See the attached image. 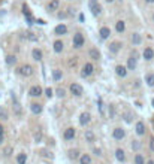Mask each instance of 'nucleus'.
Returning a JSON list of instances; mask_svg holds the SVG:
<instances>
[{
    "instance_id": "obj_1",
    "label": "nucleus",
    "mask_w": 154,
    "mask_h": 164,
    "mask_svg": "<svg viewBox=\"0 0 154 164\" xmlns=\"http://www.w3.org/2000/svg\"><path fill=\"white\" fill-rule=\"evenodd\" d=\"M85 45V36L83 32H76L72 36V48L73 49H81Z\"/></svg>"
},
{
    "instance_id": "obj_2",
    "label": "nucleus",
    "mask_w": 154,
    "mask_h": 164,
    "mask_svg": "<svg viewBox=\"0 0 154 164\" xmlns=\"http://www.w3.org/2000/svg\"><path fill=\"white\" fill-rule=\"evenodd\" d=\"M60 6H61V0H47L44 5L47 13H57L60 11Z\"/></svg>"
},
{
    "instance_id": "obj_3",
    "label": "nucleus",
    "mask_w": 154,
    "mask_h": 164,
    "mask_svg": "<svg viewBox=\"0 0 154 164\" xmlns=\"http://www.w3.org/2000/svg\"><path fill=\"white\" fill-rule=\"evenodd\" d=\"M35 73V67L32 64H21L17 67V75L23 76V78H30Z\"/></svg>"
},
{
    "instance_id": "obj_4",
    "label": "nucleus",
    "mask_w": 154,
    "mask_h": 164,
    "mask_svg": "<svg viewBox=\"0 0 154 164\" xmlns=\"http://www.w3.org/2000/svg\"><path fill=\"white\" fill-rule=\"evenodd\" d=\"M88 8H90V11L93 13V17H96V18L103 15V8H102L99 0H88Z\"/></svg>"
},
{
    "instance_id": "obj_5",
    "label": "nucleus",
    "mask_w": 154,
    "mask_h": 164,
    "mask_svg": "<svg viewBox=\"0 0 154 164\" xmlns=\"http://www.w3.org/2000/svg\"><path fill=\"white\" fill-rule=\"evenodd\" d=\"M94 70H96L94 64H93L91 61H87V63L83 66V69H81V78H83V79L90 78V76L94 73Z\"/></svg>"
},
{
    "instance_id": "obj_6",
    "label": "nucleus",
    "mask_w": 154,
    "mask_h": 164,
    "mask_svg": "<svg viewBox=\"0 0 154 164\" xmlns=\"http://www.w3.org/2000/svg\"><path fill=\"white\" fill-rule=\"evenodd\" d=\"M121 49H123V42H120V40H112L108 45V52L112 55H117Z\"/></svg>"
},
{
    "instance_id": "obj_7",
    "label": "nucleus",
    "mask_w": 154,
    "mask_h": 164,
    "mask_svg": "<svg viewBox=\"0 0 154 164\" xmlns=\"http://www.w3.org/2000/svg\"><path fill=\"white\" fill-rule=\"evenodd\" d=\"M42 94H44V88H42L39 84H35V85H32V87L29 88V95H30L32 99H39Z\"/></svg>"
},
{
    "instance_id": "obj_8",
    "label": "nucleus",
    "mask_w": 154,
    "mask_h": 164,
    "mask_svg": "<svg viewBox=\"0 0 154 164\" xmlns=\"http://www.w3.org/2000/svg\"><path fill=\"white\" fill-rule=\"evenodd\" d=\"M67 33H69V27L64 23H60L54 27V35L57 36V37H63V36H66Z\"/></svg>"
},
{
    "instance_id": "obj_9",
    "label": "nucleus",
    "mask_w": 154,
    "mask_h": 164,
    "mask_svg": "<svg viewBox=\"0 0 154 164\" xmlns=\"http://www.w3.org/2000/svg\"><path fill=\"white\" fill-rule=\"evenodd\" d=\"M111 36H112V30H111L109 25H100L99 27V37H100V40H108Z\"/></svg>"
},
{
    "instance_id": "obj_10",
    "label": "nucleus",
    "mask_w": 154,
    "mask_h": 164,
    "mask_svg": "<svg viewBox=\"0 0 154 164\" xmlns=\"http://www.w3.org/2000/svg\"><path fill=\"white\" fill-rule=\"evenodd\" d=\"M69 91H71L72 95H75V97H81L84 94V88L81 84H78V82H72L71 87H69Z\"/></svg>"
},
{
    "instance_id": "obj_11",
    "label": "nucleus",
    "mask_w": 154,
    "mask_h": 164,
    "mask_svg": "<svg viewBox=\"0 0 154 164\" xmlns=\"http://www.w3.org/2000/svg\"><path fill=\"white\" fill-rule=\"evenodd\" d=\"M126 67H127V70H136V67H138V54L136 52H132L129 55Z\"/></svg>"
},
{
    "instance_id": "obj_12",
    "label": "nucleus",
    "mask_w": 154,
    "mask_h": 164,
    "mask_svg": "<svg viewBox=\"0 0 154 164\" xmlns=\"http://www.w3.org/2000/svg\"><path fill=\"white\" fill-rule=\"evenodd\" d=\"M52 51H54L56 54H61V52L64 51V42H63L61 37H57V39L52 42Z\"/></svg>"
},
{
    "instance_id": "obj_13",
    "label": "nucleus",
    "mask_w": 154,
    "mask_h": 164,
    "mask_svg": "<svg viewBox=\"0 0 154 164\" xmlns=\"http://www.w3.org/2000/svg\"><path fill=\"white\" fill-rule=\"evenodd\" d=\"M112 137H114L115 140H123V139L126 137V131H124V129H121V127L114 129L112 130Z\"/></svg>"
},
{
    "instance_id": "obj_14",
    "label": "nucleus",
    "mask_w": 154,
    "mask_h": 164,
    "mask_svg": "<svg viewBox=\"0 0 154 164\" xmlns=\"http://www.w3.org/2000/svg\"><path fill=\"white\" fill-rule=\"evenodd\" d=\"M88 57L93 60V61H99V60L102 58V54H100V51H99L97 48L93 47L88 49Z\"/></svg>"
},
{
    "instance_id": "obj_15",
    "label": "nucleus",
    "mask_w": 154,
    "mask_h": 164,
    "mask_svg": "<svg viewBox=\"0 0 154 164\" xmlns=\"http://www.w3.org/2000/svg\"><path fill=\"white\" fill-rule=\"evenodd\" d=\"M127 73H129V70H127L126 66H123V64H117V66H115V75H117L118 78H121V79L126 78Z\"/></svg>"
},
{
    "instance_id": "obj_16",
    "label": "nucleus",
    "mask_w": 154,
    "mask_h": 164,
    "mask_svg": "<svg viewBox=\"0 0 154 164\" xmlns=\"http://www.w3.org/2000/svg\"><path fill=\"white\" fill-rule=\"evenodd\" d=\"M30 110H32L33 115H40L42 110H44V105L37 103V102H33V103H30Z\"/></svg>"
},
{
    "instance_id": "obj_17",
    "label": "nucleus",
    "mask_w": 154,
    "mask_h": 164,
    "mask_svg": "<svg viewBox=\"0 0 154 164\" xmlns=\"http://www.w3.org/2000/svg\"><path fill=\"white\" fill-rule=\"evenodd\" d=\"M12 102H13V115L15 117H23V107L20 105V102L12 95Z\"/></svg>"
},
{
    "instance_id": "obj_18",
    "label": "nucleus",
    "mask_w": 154,
    "mask_h": 164,
    "mask_svg": "<svg viewBox=\"0 0 154 164\" xmlns=\"http://www.w3.org/2000/svg\"><path fill=\"white\" fill-rule=\"evenodd\" d=\"M142 57L145 61H151L154 58V49L151 47H145L142 51Z\"/></svg>"
},
{
    "instance_id": "obj_19",
    "label": "nucleus",
    "mask_w": 154,
    "mask_h": 164,
    "mask_svg": "<svg viewBox=\"0 0 154 164\" xmlns=\"http://www.w3.org/2000/svg\"><path fill=\"white\" fill-rule=\"evenodd\" d=\"M130 43L133 45V47H139V45L142 43V36L139 35L138 32L132 33L130 35Z\"/></svg>"
},
{
    "instance_id": "obj_20",
    "label": "nucleus",
    "mask_w": 154,
    "mask_h": 164,
    "mask_svg": "<svg viewBox=\"0 0 154 164\" xmlns=\"http://www.w3.org/2000/svg\"><path fill=\"white\" fill-rule=\"evenodd\" d=\"M75 136H76V130L73 129V127L66 129L64 133H63V139L64 140H72V139H75Z\"/></svg>"
},
{
    "instance_id": "obj_21",
    "label": "nucleus",
    "mask_w": 154,
    "mask_h": 164,
    "mask_svg": "<svg viewBox=\"0 0 154 164\" xmlns=\"http://www.w3.org/2000/svg\"><path fill=\"white\" fill-rule=\"evenodd\" d=\"M32 58L35 60V61H42V58H44V51L37 47L33 48V49H32Z\"/></svg>"
},
{
    "instance_id": "obj_22",
    "label": "nucleus",
    "mask_w": 154,
    "mask_h": 164,
    "mask_svg": "<svg viewBox=\"0 0 154 164\" xmlns=\"http://www.w3.org/2000/svg\"><path fill=\"white\" fill-rule=\"evenodd\" d=\"M90 121H91V115H90V112H83L81 114V117H79V124L85 127V125H88L90 124Z\"/></svg>"
},
{
    "instance_id": "obj_23",
    "label": "nucleus",
    "mask_w": 154,
    "mask_h": 164,
    "mask_svg": "<svg viewBox=\"0 0 154 164\" xmlns=\"http://www.w3.org/2000/svg\"><path fill=\"white\" fill-rule=\"evenodd\" d=\"M115 32L118 35H123L126 32V21L124 20H117L115 21Z\"/></svg>"
},
{
    "instance_id": "obj_24",
    "label": "nucleus",
    "mask_w": 154,
    "mask_h": 164,
    "mask_svg": "<svg viewBox=\"0 0 154 164\" xmlns=\"http://www.w3.org/2000/svg\"><path fill=\"white\" fill-rule=\"evenodd\" d=\"M135 131H136V134H138V136H144V134H145V131H147V130H145V124H144L142 121H138V122H136V125H135Z\"/></svg>"
},
{
    "instance_id": "obj_25",
    "label": "nucleus",
    "mask_w": 154,
    "mask_h": 164,
    "mask_svg": "<svg viewBox=\"0 0 154 164\" xmlns=\"http://www.w3.org/2000/svg\"><path fill=\"white\" fill-rule=\"evenodd\" d=\"M5 63H6V66L13 67V66L17 64V55H15V54H8L6 58H5Z\"/></svg>"
},
{
    "instance_id": "obj_26",
    "label": "nucleus",
    "mask_w": 154,
    "mask_h": 164,
    "mask_svg": "<svg viewBox=\"0 0 154 164\" xmlns=\"http://www.w3.org/2000/svg\"><path fill=\"white\" fill-rule=\"evenodd\" d=\"M84 137H85V142H88V143H93L96 139L94 133H93L91 130H85V131H84Z\"/></svg>"
},
{
    "instance_id": "obj_27",
    "label": "nucleus",
    "mask_w": 154,
    "mask_h": 164,
    "mask_svg": "<svg viewBox=\"0 0 154 164\" xmlns=\"http://www.w3.org/2000/svg\"><path fill=\"white\" fill-rule=\"evenodd\" d=\"M115 158H117V160H118L120 163H124V161H126V152H124V151H123V149H117V151H115Z\"/></svg>"
},
{
    "instance_id": "obj_28",
    "label": "nucleus",
    "mask_w": 154,
    "mask_h": 164,
    "mask_svg": "<svg viewBox=\"0 0 154 164\" xmlns=\"http://www.w3.org/2000/svg\"><path fill=\"white\" fill-rule=\"evenodd\" d=\"M145 82H147V85L148 87H154V73H147L145 75Z\"/></svg>"
},
{
    "instance_id": "obj_29",
    "label": "nucleus",
    "mask_w": 154,
    "mask_h": 164,
    "mask_svg": "<svg viewBox=\"0 0 154 164\" xmlns=\"http://www.w3.org/2000/svg\"><path fill=\"white\" fill-rule=\"evenodd\" d=\"M79 164H91V157L88 154H83L79 157Z\"/></svg>"
},
{
    "instance_id": "obj_30",
    "label": "nucleus",
    "mask_w": 154,
    "mask_h": 164,
    "mask_svg": "<svg viewBox=\"0 0 154 164\" xmlns=\"http://www.w3.org/2000/svg\"><path fill=\"white\" fill-rule=\"evenodd\" d=\"M17 163L18 164H25L27 163V154L25 152H20L17 155Z\"/></svg>"
},
{
    "instance_id": "obj_31",
    "label": "nucleus",
    "mask_w": 154,
    "mask_h": 164,
    "mask_svg": "<svg viewBox=\"0 0 154 164\" xmlns=\"http://www.w3.org/2000/svg\"><path fill=\"white\" fill-rule=\"evenodd\" d=\"M61 78H63L61 69H54V70H52V79H54V81H60Z\"/></svg>"
},
{
    "instance_id": "obj_32",
    "label": "nucleus",
    "mask_w": 154,
    "mask_h": 164,
    "mask_svg": "<svg viewBox=\"0 0 154 164\" xmlns=\"http://www.w3.org/2000/svg\"><path fill=\"white\" fill-rule=\"evenodd\" d=\"M0 118H2L3 121L9 119V112H8V109L3 107V106H0Z\"/></svg>"
},
{
    "instance_id": "obj_33",
    "label": "nucleus",
    "mask_w": 154,
    "mask_h": 164,
    "mask_svg": "<svg viewBox=\"0 0 154 164\" xmlns=\"http://www.w3.org/2000/svg\"><path fill=\"white\" fill-rule=\"evenodd\" d=\"M133 163H135V164H145V158H144L142 154H136V155H135Z\"/></svg>"
},
{
    "instance_id": "obj_34",
    "label": "nucleus",
    "mask_w": 154,
    "mask_h": 164,
    "mask_svg": "<svg viewBox=\"0 0 154 164\" xmlns=\"http://www.w3.org/2000/svg\"><path fill=\"white\" fill-rule=\"evenodd\" d=\"M108 115H109V118H111V119H114V118H115V106H114V105L108 106Z\"/></svg>"
},
{
    "instance_id": "obj_35",
    "label": "nucleus",
    "mask_w": 154,
    "mask_h": 164,
    "mask_svg": "<svg viewBox=\"0 0 154 164\" xmlns=\"http://www.w3.org/2000/svg\"><path fill=\"white\" fill-rule=\"evenodd\" d=\"M69 157H71L72 160H78V158H79V151H78V149L69 151Z\"/></svg>"
},
{
    "instance_id": "obj_36",
    "label": "nucleus",
    "mask_w": 154,
    "mask_h": 164,
    "mask_svg": "<svg viewBox=\"0 0 154 164\" xmlns=\"http://www.w3.org/2000/svg\"><path fill=\"white\" fill-rule=\"evenodd\" d=\"M56 94L59 95L60 99H64V97H66V90H64V88H61V87H59V88L56 90Z\"/></svg>"
},
{
    "instance_id": "obj_37",
    "label": "nucleus",
    "mask_w": 154,
    "mask_h": 164,
    "mask_svg": "<svg viewBox=\"0 0 154 164\" xmlns=\"http://www.w3.org/2000/svg\"><path fill=\"white\" fill-rule=\"evenodd\" d=\"M44 94H45L47 99H51V97L54 95V90H52V88H45V90H44Z\"/></svg>"
},
{
    "instance_id": "obj_38",
    "label": "nucleus",
    "mask_w": 154,
    "mask_h": 164,
    "mask_svg": "<svg viewBox=\"0 0 154 164\" xmlns=\"http://www.w3.org/2000/svg\"><path fill=\"white\" fill-rule=\"evenodd\" d=\"M56 17H57L59 20H66V18H69V13H67V12H57Z\"/></svg>"
},
{
    "instance_id": "obj_39",
    "label": "nucleus",
    "mask_w": 154,
    "mask_h": 164,
    "mask_svg": "<svg viewBox=\"0 0 154 164\" xmlns=\"http://www.w3.org/2000/svg\"><path fill=\"white\" fill-rule=\"evenodd\" d=\"M139 148H141V143H139V142H138V140H133V142H132V149L138 151Z\"/></svg>"
},
{
    "instance_id": "obj_40",
    "label": "nucleus",
    "mask_w": 154,
    "mask_h": 164,
    "mask_svg": "<svg viewBox=\"0 0 154 164\" xmlns=\"http://www.w3.org/2000/svg\"><path fill=\"white\" fill-rule=\"evenodd\" d=\"M33 137H35V140H36V142H40V139H42V133H40V131H36Z\"/></svg>"
},
{
    "instance_id": "obj_41",
    "label": "nucleus",
    "mask_w": 154,
    "mask_h": 164,
    "mask_svg": "<svg viewBox=\"0 0 154 164\" xmlns=\"http://www.w3.org/2000/svg\"><path fill=\"white\" fill-rule=\"evenodd\" d=\"M27 37H29V40H33V42L37 40V36H35V33H27Z\"/></svg>"
},
{
    "instance_id": "obj_42",
    "label": "nucleus",
    "mask_w": 154,
    "mask_h": 164,
    "mask_svg": "<svg viewBox=\"0 0 154 164\" xmlns=\"http://www.w3.org/2000/svg\"><path fill=\"white\" fill-rule=\"evenodd\" d=\"M11 152H12V148H6V149H5V157H9Z\"/></svg>"
},
{
    "instance_id": "obj_43",
    "label": "nucleus",
    "mask_w": 154,
    "mask_h": 164,
    "mask_svg": "<svg viewBox=\"0 0 154 164\" xmlns=\"http://www.w3.org/2000/svg\"><path fill=\"white\" fill-rule=\"evenodd\" d=\"M124 117H126V118H124V119H126L127 122H130V121H132V115H130V114H126Z\"/></svg>"
},
{
    "instance_id": "obj_44",
    "label": "nucleus",
    "mask_w": 154,
    "mask_h": 164,
    "mask_svg": "<svg viewBox=\"0 0 154 164\" xmlns=\"http://www.w3.org/2000/svg\"><path fill=\"white\" fill-rule=\"evenodd\" d=\"M3 134H5V127L0 124V136H3Z\"/></svg>"
},
{
    "instance_id": "obj_45",
    "label": "nucleus",
    "mask_w": 154,
    "mask_h": 164,
    "mask_svg": "<svg viewBox=\"0 0 154 164\" xmlns=\"http://www.w3.org/2000/svg\"><path fill=\"white\" fill-rule=\"evenodd\" d=\"M115 2H117V0H105V3H106V5H114Z\"/></svg>"
},
{
    "instance_id": "obj_46",
    "label": "nucleus",
    "mask_w": 154,
    "mask_h": 164,
    "mask_svg": "<svg viewBox=\"0 0 154 164\" xmlns=\"http://www.w3.org/2000/svg\"><path fill=\"white\" fill-rule=\"evenodd\" d=\"M150 148H151V151H154V139L150 140Z\"/></svg>"
},
{
    "instance_id": "obj_47",
    "label": "nucleus",
    "mask_w": 154,
    "mask_h": 164,
    "mask_svg": "<svg viewBox=\"0 0 154 164\" xmlns=\"http://www.w3.org/2000/svg\"><path fill=\"white\" fill-rule=\"evenodd\" d=\"M93 152H94L96 155H100V152H102V151H100L99 148H94V151H93Z\"/></svg>"
},
{
    "instance_id": "obj_48",
    "label": "nucleus",
    "mask_w": 154,
    "mask_h": 164,
    "mask_svg": "<svg viewBox=\"0 0 154 164\" xmlns=\"http://www.w3.org/2000/svg\"><path fill=\"white\" fill-rule=\"evenodd\" d=\"M3 140H5V137H3V136H0V146L3 145Z\"/></svg>"
},
{
    "instance_id": "obj_49",
    "label": "nucleus",
    "mask_w": 154,
    "mask_h": 164,
    "mask_svg": "<svg viewBox=\"0 0 154 164\" xmlns=\"http://www.w3.org/2000/svg\"><path fill=\"white\" fill-rule=\"evenodd\" d=\"M145 3H148V5H153L154 0H145Z\"/></svg>"
},
{
    "instance_id": "obj_50",
    "label": "nucleus",
    "mask_w": 154,
    "mask_h": 164,
    "mask_svg": "<svg viewBox=\"0 0 154 164\" xmlns=\"http://www.w3.org/2000/svg\"><path fill=\"white\" fill-rule=\"evenodd\" d=\"M147 164H154V161H153V160H150V161H148Z\"/></svg>"
},
{
    "instance_id": "obj_51",
    "label": "nucleus",
    "mask_w": 154,
    "mask_h": 164,
    "mask_svg": "<svg viewBox=\"0 0 154 164\" xmlns=\"http://www.w3.org/2000/svg\"><path fill=\"white\" fill-rule=\"evenodd\" d=\"M153 21H154V13H153Z\"/></svg>"
},
{
    "instance_id": "obj_52",
    "label": "nucleus",
    "mask_w": 154,
    "mask_h": 164,
    "mask_svg": "<svg viewBox=\"0 0 154 164\" xmlns=\"http://www.w3.org/2000/svg\"><path fill=\"white\" fill-rule=\"evenodd\" d=\"M153 106H154V99H153Z\"/></svg>"
},
{
    "instance_id": "obj_53",
    "label": "nucleus",
    "mask_w": 154,
    "mask_h": 164,
    "mask_svg": "<svg viewBox=\"0 0 154 164\" xmlns=\"http://www.w3.org/2000/svg\"><path fill=\"white\" fill-rule=\"evenodd\" d=\"M117 2H123V0H117Z\"/></svg>"
},
{
    "instance_id": "obj_54",
    "label": "nucleus",
    "mask_w": 154,
    "mask_h": 164,
    "mask_svg": "<svg viewBox=\"0 0 154 164\" xmlns=\"http://www.w3.org/2000/svg\"><path fill=\"white\" fill-rule=\"evenodd\" d=\"M67 2H73V0H67Z\"/></svg>"
}]
</instances>
